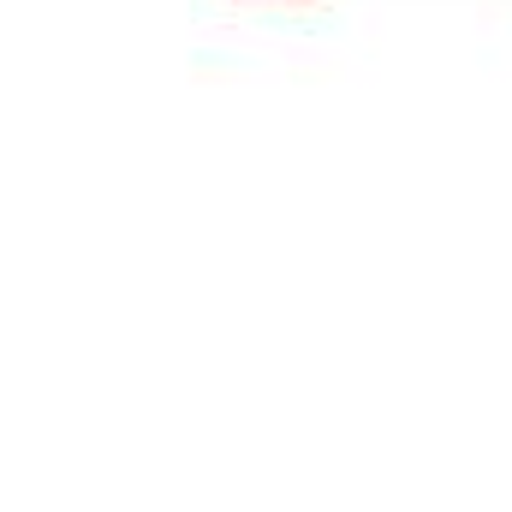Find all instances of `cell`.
Wrapping results in <instances>:
<instances>
[{
  "instance_id": "1",
  "label": "cell",
  "mask_w": 512,
  "mask_h": 512,
  "mask_svg": "<svg viewBox=\"0 0 512 512\" xmlns=\"http://www.w3.org/2000/svg\"><path fill=\"white\" fill-rule=\"evenodd\" d=\"M262 6H304V0H262Z\"/></svg>"
}]
</instances>
